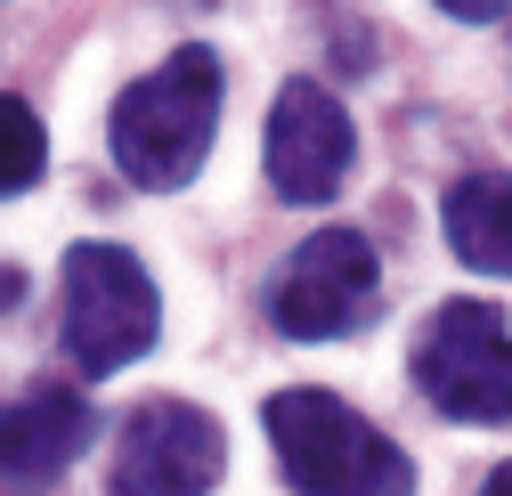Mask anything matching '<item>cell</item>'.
Listing matches in <instances>:
<instances>
[{
  "instance_id": "obj_1",
  "label": "cell",
  "mask_w": 512,
  "mask_h": 496,
  "mask_svg": "<svg viewBox=\"0 0 512 496\" xmlns=\"http://www.w3.org/2000/svg\"><path fill=\"white\" fill-rule=\"evenodd\" d=\"M220 139V57L204 41L171 49L147 82H131L106 114V147H114V171L147 196H171L204 171Z\"/></svg>"
},
{
  "instance_id": "obj_2",
  "label": "cell",
  "mask_w": 512,
  "mask_h": 496,
  "mask_svg": "<svg viewBox=\"0 0 512 496\" xmlns=\"http://www.w3.org/2000/svg\"><path fill=\"white\" fill-rule=\"evenodd\" d=\"M261 423H269V448L293 496H415L407 448L382 440L334 391H277Z\"/></svg>"
},
{
  "instance_id": "obj_3",
  "label": "cell",
  "mask_w": 512,
  "mask_h": 496,
  "mask_svg": "<svg viewBox=\"0 0 512 496\" xmlns=\"http://www.w3.org/2000/svg\"><path fill=\"white\" fill-rule=\"evenodd\" d=\"M155 334H163V301H155V277L139 269V253L74 244L66 253V318H57L74 375H90V383L122 375L139 350H155Z\"/></svg>"
},
{
  "instance_id": "obj_4",
  "label": "cell",
  "mask_w": 512,
  "mask_h": 496,
  "mask_svg": "<svg viewBox=\"0 0 512 496\" xmlns=\"http://www.w3.org/2000/svg\"><path fill=\"white\" fill-rule=\"evenodd\" d=\"M415 391L456 423H512V326L496 301H447L415 334Z\"/></svg>"
},
{
  "instance_id": "obj_5",
  "label": "cell",
  "mask_w": 512,
  "mask_h": 496,
  "mask_svg": "<svg viewBox=\"0 0 512 496\" xmlns=\"http://www.w3.org/2000/svg\"><path fill=\"white\" fill-rule=\"evenodd\" d=\"M374 301H382L374 244L358 228H317L269 277V326L293 342H334V334H358L374 318Z\"/></svg>"
},
{
  "instance_id": "obj_6",
  "label": "cell",
  "mask_w": 512,
  "mask_h": 496,
  "mask_svg": "<svg viewBox=\"0 0 512 496\" xmlns=\"http://www.w3.org/2000/svg\"><path fill=\"white\" fill-rule=\"evenodd\" d=\"M220 472H228V431L187 399H147L122 415L106 496H204L220 488Z\"/></svg>"
},
{
  "instance_id": "obj_7",
  "label": "cell",
  "mask_w": 512,
  "mask_h": 496,
  "mask_svg": "<svg viewBox=\"0 0 512 496\" xmlns=\"http://www.w3.org/2000/svg\"><path fill=\"white\" fill-rule=\"evenodd\" d=\"M269 188L285 204H334V188L350 179L358 163V131H350V114L326 82H285L277 106H269Z\"/></svg>"
},
{
  "instance_id": "obj_8",
  "label": "cell",
  "mask_w": 512,
  "mask_h": 496,
  "mask_svg": "<svg viewBox=\"0 0 512 496\" xmlns=\"http://www.w3.org/2000/svg\"><path fill=\"white\" fill-rule=\"evenodd\" d=\"M90 431H98V415L66 383H41V391L9 399V407H0V480H9V488H49L90 448Z\"/></svg>"
},
{
  "instance_id": "obj_9",
  "label": "cell",
  "mask_w": 512,
  "mask_h": 496,
  "mask_svg": "<svg viewBox=\"0 0 512 496\" xmlns=\"http://www.w3.org/2000/svg\"><path fill=\"white\" fill-rule=\"evenodd\" d=\"M439 220H447V244H456L464 269L512 277V171H464L439 196Z\"/></svg>"
},
{
  "instance_id": "obj_10",
  "label": "cell",
  "mask_w": 512,
  "mask_h": 496,
  "mask_svg": "<svg viewBox=\"0 0 512 496\" xmlns=\"http://www.w3.org/2000/svg\"><path fill=\"white\" fill-rule=\"evenodd\" d=\"M41 171H49V139H41V114H33L25 98H0V196H25Z\"/></svg>"
},
{
  "instance_id": "obj_11",
  "label": "cell",
  "mask_w": 512,
  "mask_h": 496,
  "mask_svg": "<svg viewBox=\"0 0 512 496\" xmlns=\"http://www.w3.org/2000/svg\"><path fill=\"white\" fill-rule=\"evenodd\" d=\"M431 9H447V17H464V25H496L512 0H431Z\"/></svg>"
},
{
  "instance_id": "obj_12",
  "label": "cell",
  "mask_w": 512,
  "mask_h": 496,
  "mask_svg": "<svg viewBox=\"0 0 512 496\" xmlns=\"http://www.w3.org/2000/svg\"><path fill=\"white\" fill-rule=\"evenodd\" d=\"M25 301V269H0V309H17Z\"/></svg>"
},
{
  "instance_id": "obj_13",
  "label": "cell",
  "mask_w": 512,
  "mask_h": 496,
  "mask_svg": "<svg viewBox=\"0 0 512 496\" xmlns=\"http://www.w3.org/2000/svg\"><path fill=\"white\" fill-rule=\"evenodd\" d=\"M480 496H512V464H496V472H488V488H480Z\"/></svg>"
}]
</instances>
